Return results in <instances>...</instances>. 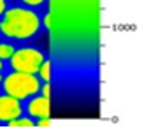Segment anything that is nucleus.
Masks as SVG:
<instances>
[{"instance_id":"f257e3e1","label":"nucleus","mask_w":158,"mask_h":137,"mask_svg":"<svg viewBox=\"0 0 158 137\" xmlns=\"http://www.w3.org/2000/svg\"><path fill=\"white\" fill-rule=\"evenodd\" d=\"M40 27L42 23H40L39 14L25 7L6 9V12L2 14V21H0V32L9 39L18 40L34 37L40 30Z\"/></svg>"},{"instance_id":"f03ea898","label":"nucleus","mask_w":158,"mask_h":137,"mask_svg":"<svg viewBox=\"0 0 158 137\" xmlns=\"http://www.w3.org/2000/svg\"><path fill=\"white\" fill-rule=\"evenodd\" d=\"M2 83H4V90L7 95H11L18 100L30 98L40 91V79L35 74H28V72L14 70L12 74L4 77Z\"/></svg>"},{"instance_id":"7ed1b4c3","label":"nucleus","mask_w":158,"mask_h":137,"mask_svg":"<svg viewBox=\"0 0 158 137\" xmlns=\"http://www.w3.org/2000/svg\"><path fill=\"white\" fill-rule=\"evenodd\" d=\"M44 62V55L39 49L34 48H23L16 49L11 56V67L18 72H28V74H37L40 63Z\"/></svg>"},{"instance_id":"20e7f679","label":"nucleus","mask_w":158,"mask_h":137,"mask_svg":"<svg viewBox=\"0 0 158 137\" xmlns=\"http://www.w3.org/2000/svg\"><path fill=\"white\" fill-rule=\"evenodd\" d=\"M23 114V106L21 100L11 97V95H0V123H6L7 121L14 120L18 116Z\"/></svg>"},{"instance_id":"39448f33","label":"nucleus","mask_w":158,"mask_h":137,"mask_svg":"<svg viewBox=\"0 0 158 137\" xmlns=\"http://www.w3.org/2000/svg\"><path fill=\"white\" fill-rule=\"evenodd\" d=\"M27 111H28L30 116L34 118H49V113H51V104H49V98L48 97H42V95H34L30 97V102L27 106Z\"/></svg>"},{"instance_id":"423d86ee","label":"nucleus","mask_w":158,"mask_h":137,"mask_svg":"<svg viewBox=\"0 0 158 137\" xmlns=\"http://www.w3.org/2000/svg\"><path fill=\"white\" fill-rule=\"evenodd\" d=\"M37 74H39V79L44 81V83H49L51 81V62L44 60V62L40 63L39 70H37Z\"/></svg>"},{"instance_id":"0eeeda50","label":"nucleus","mask_w":158,"mask_h":137,"mask_svg":"<svg viewBox=\"0 0 158 137\" xmlns=\"http://www.w3.org/2000/svg\"><path fill=\"white\" fill-rule=\"evenodd\" d=\"M16 48L11 42H0V60H11Z\"/></svg>"},{"instance_id":"6e6552de","label":"nucleus","mask_w":158,"mask_h":137,"mask_svg":"<svg viewBox=\"0 0 158 137\" xmlns=\"http://www.w3.org/2000/svg\"><path fill=\"white\" fill-rule=\"evenodd\" d=\"M7 125L9 127H35V121L30 120V118H25V116H18V118H14V120L7 121Z\"/></svg>"},{"instance_id":"1a4fd4ad","label":"nucleus","mask_w":158,"mask_h":137,"mask_svg":"<svg viewBox=\"0 0 158 137\" xmlns=\"http://www.w3.org/2000/svg\"><path fill=\"white\" fill-rule=\"evenodd\" d=\"M21 2L25 4V6H28V7H40L46 0H21Z\"/></svg>"},{"instance_id":"9d476101","label":"nucleus","mask_w":158,"mask_h":137,"mask_svg":"<svg viewBox=\"0 0 158 137\" xmlns=\"http://www.w3.org/2000/svg\"><path fill=\"white\" fill-rule=\"evenodd\" d=\"M40 95H42V97H48V98L51 97V86H49V83L40 85Z\"/></svg>"},{"instance_id":"9b49d317","label":"nucleus","mask_w":158,"mask_h":137,"mask_svg":"<svg viewBox=\"0 0 158 137\" xmlns=\"http://www.w3.org/2000/svg\"><path fill=\"white\" fill-rule=\"evenodd\" d=\"M6 9H7V2L6 0H0V16L6 12Z\"/></svg>"},{"instance_id":"f8f14e48","label":"nucleus","mask_w":158,"mask_h":137,"mask_svg":"<svg viewBox=\"0 0 158 137\" xmlns=\"http://www.w3.org/2000/svg\"><path fill=\"white\" fill-rule=\"evenodd\" d=\"M4 70V60H0V72Z\"/></svg>"},{"instance_id":"ddd939ff","label":"nucleus","mask_w":158,"mask_h":137,"mask_svg":"<svg viewBox=\"0 0 158 137\" xmlns=\"http://www.w3.org/2000/svg\"><path fill=\"white\" fill-rule=\"evenodd\" d=\"M2 81H4V76H2V74H0V83H2Z\"/></svg>"}]
</instances>
